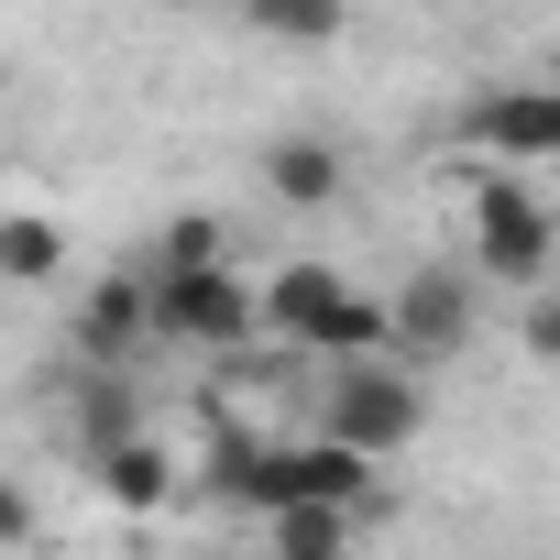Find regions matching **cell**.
I'll return each instance as SVG.
<instances>
[{
  "mask_svg": "<svg viewBox=\"0 0 560 560\" xmlns=\"http://www.w3.org/2000/svg\"><path fill=\"white\" fill-rule=\"evenodd\" d=\"M319 429H330V440H352V451H374V462H396V451L429 429L418 363H396V352L341 363V374H330V396H319Z\"/></svg>",
  "mask_w": 560,
  "mask_h": 560,
  "instance_id": "cell-1",
  "label": "cell"
},
{
  "mask_svg": "<svg viewBox=\"0 0 560 560\" xmlns=\"http://www.w3.org/2000/svg\"><path fill=\"white\" fill-rule=\"evenodd\" d=\"M253 330H264V287H242L231 264H154V341L242 352Z\"/></svg>",
  "mask_w": 560,
  "mask_h": 560,
  "instance_id": "cell-2",
  "label": "cell"
},
{
  "mask_svg": "<svg viewBox=\"0 0 560 560\" xmlns=\"http://www.w3.org/2000/svg\"><path fill=\"white\" fill-rule=\"evenodd\" d=\"M549 209L527 198V176H505V165H483L472 176V264L494 275V287H538L549 275Z\"/></svg>",
  "mask_w": 560,
  "mask_h": 560,
  "instance_id": "cell-3",
  "label": "cell"
},
{
  "mask_svg": "<svg viewBox=\"0 0 560 560\" xmlns=\"http://www.w3.org/2000/svg\"><path fill=\"white\" fill-rule=\"evenodd\" d=\"M385 352L396 363H451L462 341H472V275H451V264H418L407 275V287L385 298Z\"/></svg>",
  "mask_w": 560,
  "mask_h": 560,
  "instance_id": "cell-4",
  "label": "cell"
},
{
  "mask_svg": "<svg viewBox=\"0 0 560 560\" xmlns=\"http://www.w3.org/2000/svg\"><path fill=\"white\" fill-rule=\"evenodd\" d=\"M154 341V275L132 264V275H110V287L78 308V363H100V374H121L132 352Z\"/></svg>",
  "mask_w": 560,
  "mask_h": 560,
  "instance_id": "cell-5",
  "label": "cell"
},
{
  "mask_svg": "<svg viewBox=\"0 0 560 560\" xmlns=\"http://www.w3.org/2000/svg\"><path fill=\"white\" fill-rule=\"evenodd\" d=\"M472 132L505 165H560V89H483L472 100Z\"/></svg>",
  "mask_w": 560,
  "mask_h": 560,
  "instance_id": "cell-6",
  "label": "cell"
},
{
  "mask_svg": "<svg viewBox=\"0 0 560 560\" xmlns=\"http://www.w3.org/2000/svg\"><path fill=\"white\" fill-rule=\"evenodd\" d=\"M89 462H100V494H110L121 516H154V505H176V462H165L143 429H132V440H100Z\"/></svg>",
  "mask_w": 560,
  "mask_h": 560,
  "instance_id": "cell-7",
  "label": "cell"
},
{
  "mask_svg": "<svg viewBox=\"0 0 560 560\" xmlns=\"http://www.w3.org/2000/svg\"><path fill=\"white\" fill-rule=\"evenodd\" d=\"M264 187L287 198V209H330L341 198V154L319 132H287V143H264Z\"/></svg>",
  "mask_w": 560,
  "mask_h": 560,
  "instance_id": "cell-8",
  "label": "cell"
},
{
  "mask_svg": "<svg viewBox=\"0 0 560 560\" xmlns=\"http://www.w3.org/2000/svg\"><path fill=\"white\" fill-rule=\"evenodd\" d=\"M264 538L275 560H352V505H275Z\"/></svg>",
  "mask_w": 560,
  "mask_h": 560,
  "instance_id": "cell-9",
  "label": "cell"
},
{
  "mask_svg": "<svg viewBox=\"0 0 560 560\" xmlns=\"http://www.w3.org/2000/svg\"><path fill=\"white\" fill-rule=\"evenodd\" d=\"M242 23H253V34H275V45H341L352 0H242Z\"/></svg>",
  "mask_w": 560,
  "mask_h": 560,
  "instance_id": "cell-10",
  "label": "cell"
},
{
  "mask_svg": "<svg viewBox=\"0 0 560 560\" xmlns=\"http://www.w3.org/2000/svg\"><path fill=\"white\" fill-rule=\"evenodd\" d=\"M56 264H67V231H56V220H34V209L0 220V275H12V287H45Z\"/></svg>",
  "mask_w": 560,
  "mask_h": 560,
  "instance_id": "cell-11",
  "label": "cell"
},
{
  "mask_svg": "<svg viewBox=\"0 0 560 560\" xmlns=\"http://www.w3.org/2000/svg\"><path fill=\"white\" fill-rule=\"evenodd\" d=\"M220 242H231V231H220V220H209V209H187V220H176V231H165V253H154V264H231V253H220Z\"/></svg>",
  "mask_w": 560,
  "mask_h": 560,
  "instance_id": "cell-12",
  "label": "cell"
},
{
  "mask_svg": "<svg viewBox=\"0 0 560 560\" xmlns=\"http://www.w3.org/2000/svg\"><path fill=\"white\" fill-rule=\"evenodd\" d=\"M132 429H143V418H132V385L100 374V385H89V451H100V440H132Z\"/></svg>",
  "mask_w": 560,
  "mask_h": 560,
  "instance_id": "cell-13",
  "label": "cell"
},
{
  "mask_svg": "<svg viewBox=\"0 0 560 560\" xmlns=\"http://www.w3.org/2000/svg\"><path fill=\"white\" fill-rule=\"evenodd\" d=\"M0 549H34V494L0 472Z\"/></svg>",
  "mask_w": 560,
  "mask_h": 560,
  "instance_id": "cell-14",
  "label": "cell"
},
{
  "mask_svg": "<svg viewBox=\"0 0 560 560\" xmlns=\"http://www.w3.org/2000/svg\"><path fill=\"white\" fill-rule=\"evenodd\" d=\"M516 341H527V352H538V363H560V287H549V298H538V308H527V330H516Z\"/></svg>",
  "mask_w": 560,
  "mask_h": 560,
  "instance_id": "cell-15",
  "label": "cell"
},
{
  "mask_svg": "<svg viewBox=\"0 0 560 560\" xmlns=\"http://www.w3.org/2000/svg\"><path fill=\"white\" fill-rule=\"evenodd\" d=\"M0 89H12V78H0Z\"/></svg>",
  "mask_w": 560,
  "mask_h": 560,
  "instance_id": "cell-16",
  "label": "cell"
}]
</instances>
